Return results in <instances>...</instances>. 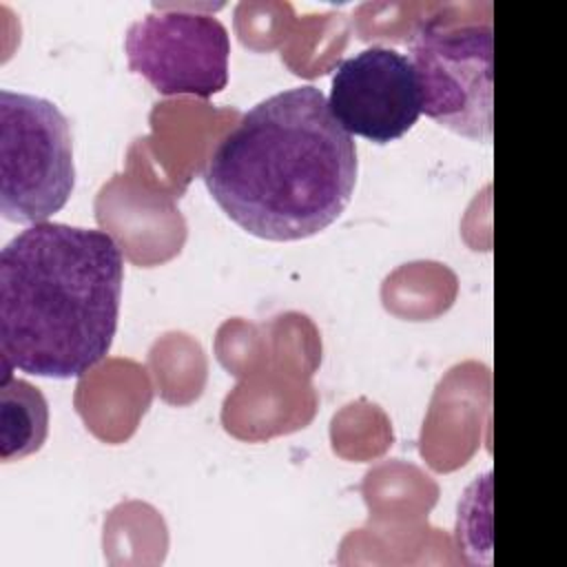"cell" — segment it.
Listing matches in <instances>:
<instances>
[{
	"instance_id": "cell-1",
	"label": "cell",
	"mask_w": 567,
	"mask_h": 567,
	"mask_svg": "<svg viewBox=\"0 0 567 567\" xmlns=\"http://www.w3.org/2000/svg\"><path fill=\"white\" fill-rule=\"evenodd\" d=\"M357 146L312 84L279 91L217 142L204 184L246 233L290 241L328 228L357 184Z\"/></svg>"
},
{
	"instance_id": "cell-2",
	"label": "cell",
	"mask_w": 567,
	"mask_h": 567,
	"mask_svg": "<svg viewBox=\"0 0 567 567\" xmlns=\"http://www.w3.org/2000/svg\"><path fill=\"white\" fill-rule=\"evenodd\" d=\"M124 281L117 241L100 228L40 221L0 252L2 383L11 368L82 377L111 350Z\"/></svg>"
},
{
	"instance_id": "cell-3",
	"label": "cell",
	"mask_w": 567,
	"mask_h": 567,
	"mask_svg": "<svg viewBox=\"0 0 567 567\" xmlns=\"http://www.w3.org/2000/svg\"><path fill=\"white\" fill-rule=\"evenodd\" d=\"M421 113L478 142L492 137V20L452 18L439 11L416 24L408 42Z\"/></svg>"
},
{
	"instance_id": "cell-4",
	"label": "cell",
	"mask_w": 567,
	"mask_h": 567,
	"mask_svg": "<svg viewBox=\"0 0 567 567\" xmlns=\"http://www.w3.org/2000/svg\"><path fill=\"white\" fill-rule=\"evenodd\" d=\"M75 188L69 120L49 100L0 91V213L16 224H40Z\"/></svg>"
},
{
	"instance_id": "cell-5",
	"label": "cell",
	"mask_w": 567,
	"mask_h": 567,
	"mask_svg": "<svg viewBox=\"0 0 567 567\" xmlns=\"http://www.w3.org/2000/svg\"><path fill=\"white\" fill-rule=\"evenodd\" d=\"M124 51L131 71L162 95L210 97L228 84L230 38L210 13L155 9L128 24Z\"/></svg>"
},
{
	"instance_id": "cell-6",
	"label": "cell",
	"mask_w": 567,
	"mask_h": 567,
	"mask_svg": "<svg viewBox=\"0 0 567 567\" xmlns=\"http://www.w3.org/2000/svg\"><path fill=\"white\" fill-rule=\"evenodd\" d=\"M328 106L339 124L374 144L403 137L421 115L419 84L408 55L368 47L337 64Z\"/></svg>"
},
{
	"instance_id": "cell-7",
	"label": "cell",
	"mask_w": 567,
	"mask_h": 567,
	"mask_svg": "<svg viewBox=\"0 0 567 567\" xmlns=\"http://www.w3.org/2000/svg\"><path fill=\"white\" fill-rule=\"evenodd\" d=\"M2 401V461L38 452L49 430V408L38 388L9 379L0 388Z\"/></svg>"
}]
</instances>
